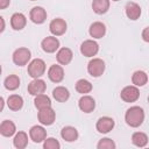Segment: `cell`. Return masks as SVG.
<instances>
[{
    "mask_svg": "<svg viewBox=\"0 0 149 149\" xmlns=\"http://www.w3.org/2000/svg\"><path fill=\"white\" fill-rule=\"evenodd\" d=\"M68 29V23L62 17H56L50 21L49 23V30L54 36H62L65 34Z\"/></svg>",
    "mask_w": 149,
    "mask_h": 149,
    "instance_id": "cell-7",
    "label": "cell"
},
{
    "mask_svg": "<svg viewBox=\"0 0 149 149\" xmlns=\"http://www.w3.org/2000/svg\"><path fill=\"white\" fill-rule=\"evenodd\" d=\"M27 24V17L23 13H14L10 16V27L14 30H22Z\"/></svg>",
    "mask_w": 149,
    "mask_h": 149,
    "instance_id": "cell-20",
    "label": "cell"
},
{
    "mask_svg": "<svg viewBox=\"0 0 149 149\" xmlns=\"http://www.w3.org/2000/svg\"><path fill=\"white\" fill-rule=\"evenodd\" d=\"M125 13L129 20L136 21L137 19H140V16L142 14V9H141V6L139 3L134 2V1H129L125 6Z\"/></svg>",
    "mask_w": 149,
    "mask_h": 149,
    "instance_id": "cell-16",
    "label": "cell"
},
{
    "mask_svg": "<svg viewBox=\"0 0 149 149\" xmlns=\"http://www.w3.org/2000/svg\"><path fill=\"white\" fill-rule=\"evenodd\" d=\"M148 135L143 132H134L132 135V143L137 148H144L148 144Z\"/></svg>",
    "mask_w": 149,
    "mask_h": 149,
    "instance_id": "cell-27",
    "label": "cell"
},
{
    "mask_svg": "<svg viewBox=\"0 0 149 149\" xmlns=\"http://www.w3.org/2000/svg\"><path fill=\"white\" fill-rule=\"evenodd\" d=\"M78 107L81 112L88 114L92 113L95 108V100L93 97L88 95V94H83L80 97V99L78 100Z\"/></svg>",
    "mask_w": 149,
    "mask_h": 149,
    "instance_id": "cell-14",
    "label": "cell"
},
{
    "mask_svg": "<svg viewBox=\"0 0 149 149\" xmlns=\"http://www.w3.org/2000/svg\"><path fill=\"white\" fill-rule=\"evenodd\" d=\"M144 109L140 106H130L125 113V121L132 128L140 127L144 121Z\"/></svg>",
    "mask_w": 149,
    "mask_h": 149,
    "instance_id": "cell-1",
    "label": "cell"
},
{
    "mask_svg": "<svg viewBox=\"0 0 149 149\" xmlns=\"http://www.w3.org/2000/svg\"><path fill=\"white\" fill-rule=\"evenodd\" d=\"M12 59L13 63L17 66H24L27 64H29L30 59H31V51L28 48L21 47L14 50L13 55H12Z\"/></svg>",
    "mask_w": 149,
    "mask_h": 149,
    "instance_id": "cell-3",
    "label": "cell"
},
{
    "mask_svg": "<svg viewBox=\"0 0 149 149\" xmlns=\"http://www.w3.org/2000/svg\"><path fill=\"white\" fill-rule=\"evenodd\" d=\"M61 137L66 142H74L79 137V133L73 126H65L61 130Z\"/></svg>",
    "mask_w": 149,
    "mask_h": 149,
    "instance_id": "cell-19",
    "label": "cell"
},
{
    "mask_svg": "<svg viewBox=\"0 0 149 149\" xmlns=\"http://www.w3.org/2000/svg\"><path fill=\"white\" fill-rule=\"evenodd\" d=\"M37 120L43 126H51L56 120V112L55 109L50 107H45L42 109H38L37 112Z\"/></svg>",
    "mask_w": 149,
    "mask_h": 149,
    "instance_id": "cell-5",
    "label": "cell"
},
{
    "mask_svg": "<svg viewBox=\"0 0 149 149\" xmlns=\"http://www.w3.org/2000/svg\"><path fill=\"white\" fill-rule=\"evenodd\" d=\"M105 69H106V65L101 58L92 57V59L87 63V72L93 78H98L102 76V73L105 72Z\"/></svg>",
    "mask_w": 149,
    "mask_h": 149,
    "instance_id": "cell-4",
    "label": "cell"
},
{
    "mask_svg": "<svg viewBox=\"0 0 149 149\" xmlns=\"http://www.w3.org/2000/svg\"><path fill=\"white\" fill-rule=\"evenodd\" d=\"M43 148L44 149H59L61 148V143L55 137H47L43 141Z\"/></svg>",
    "mask_w": 149,
    "mask_h": 149,
    "instance_id": "cell-32",
    "label": "cell"
},
{
    "mask_svg": "<svg viewBox=\"0 0 149 149\" xmlns=\"http://www.w3.org/2000/svg\"><path fill=\"white\" fill-rule=\"evenodd\" d=\"M20 83H21V79L17 74H9L5 78L3 86L8 91H15L20 87Z\"/></svg>",
    "mask_w": 149,
    "mask_h": 149,
    "instance_id": "cell-28",
    "label": "cell"
},
{
    "mask_svg": "<svg viewBox=\"0 0 149 149\" xmlns=\"http://www.w3.org/2000/svg\"><path fill=\"white\" fill-rule=\"evenodd\" d=\"M149 80V77L147 74V72H144L143 70H136L133 74H132V83L133 85L137 86V87H142L144 86Z\"/></svg>",
    "mask_w": 149,
    "mask_h": 149,
    "instance_id": "cell-24",
    "label": "cell"
},
{
    "mask_svg": "<svg viewBox=\"0 0 149 149\" xmlns=\"http://www.w3.org/2000/svg\"><path fill=\"white\" fill-rule=\"evenodd\" d=\"M52 97L58 102H65L70 98V92L65 86H56L52 90Z\"/></svg>",
    "mask_w": 149,
    "mask_h": 149,
    "instance_id": "cell-25",
    "label": "cell"
},
{
    "mask_svg": "<svg viewBox=\"0 0 149 149\" xmlns=\"http://www.w3.org/2000/svg\"><path fill=\"white\" fill-rule=\"evenodd\" d=\"M29 1H36V0H29Z\"/></svg>",
    "mask_w": 149,
    "mask_h": 149,
    "instance_id": "cell-39",
    "label": "cell"
},
{
    "mask_svg": "<svg viewBox=\"0 0 149 149\" xmlns=\"http://www.w3.org/2000/svg\"><path fill=\"white\" fill-rule=\"evenodd\" d=\"M115 126V121L111 116H101L98 119L95 123V129L100 134H107L109 133Z\"/></svg>",
    "mask_w": 149,
    "mask_h": 149,
    "instance_id": "cell-10",
    "label": "cell"
},
{
    "mask_svg": "<svg viewBox=\"0 0 149 149\" xmlns=\"http://www.w3.org/2000/svg\"><path fill=\"white\" fill-rule=\"evenodd\" d=\"M120 98L125 102H135L140 98V90L135 85H128L125 86L120 92Z\"/></svg>",
    "mask_w": 149,
    "mask_h": 149,
    "instance_id": "cell-6",
    "label": "cell"
},
{
    "mask_svg": "<svg viewBox=\"0 0 149 149\" xmlns=\"http://www.w3.org/2000/svg\"><path fill=\"white\" fill-rule=\"evenodd\" d=\"M148 104H149V97H148Z\"/></svg>",
    "mask_w": 149,
    "mask_h": 149,
    "instance_id": "cell-38",
    "label": "cell"
},
{
    "mask_svg": "<svg viewBox=\"0 0 149 149\" xmlns=\"http://www.w3.org/2000/svg\"><path fill=\"white\" fill-rule=\"evenodd\" d=\"M23 98L19 94H10L7 98V106L10 111L17 112L23 107Z\"/></svg>",
    "mask_w": 149,
    "mask_h": 149,
    "instance_id": "cell-23",
    "label": "cell"
},
{
    "mask_svg": "<svg viewBox=\"0 0 149 149\" xmlns=\"http://www.w3.org/2000/svg\"><path fill=\"white\" fill-rule=\"evenodd\" d=\"M112 1H120V0H112Z\"/></svg>",
    "mask_w": 149,
    "mask_h": 149,
    "instance_id": "cell-37",
    "label": "cell"
},
{
    "mask_svg": "<svg viewBox=\"0 0 149 149\" xmlns=\"http://www.w3.org/2000/svg\"><path fill=\"white\" fill-rule=\"evenodd\" d=\"M99 52V44L94 40H85L80 44V54L85 57H93Z\"/></svg>",
    "mask_w": 149,
    "mask_h": 149,
    "instance_id": "cell-9",
    "label": "cell"
},
{
    "mask_svg": "<svg viewBox=\"0 0 149 149\" xmlns=\"http://www.w3.org/2000/svg\"><path fill=\"white\" fill-rule=\"evenodd\" d=\"M74 88L78 93H80L81 95L83 94H87L90 93L92 90H93V85L91 84V81H88L87 79L85 78H80L76 81V85H74Z\"/></svg>",
    "mask_w": 149,
    "mask_h": 149,
    "instance_id": "cell-29",
    "label": "cell"
},
{
    "mask_svg": "<svg viewBox=\"0 0 149 149\" xmlns=\"http://www.w3.org/2000/svg\"><path fill=\"white\" fill-rule=\"evenodd\" d=\"M0 134L5 137H10L16 134V126L12 120H3L0 123Z\"/></svg>",
    "mask_w": 149,
    "mask_h": 149,
    "instance_id": "cell-21",
    "label": "cell"
},
{
    "mask_svg": "<svg viewBox=\"0 0 149 149\" xmlns=\"http://www.w3.org/2000/svg\"><path fill=\"white\" fill-rule=\"evenodd\" d=\"M115 148H116L115 142L109 137H104L99 140V142L97 143V149H115Z\"/></svg>",
    "mask_w": 149,
    "mask_h": 149,
    "instance_id": "cell-31",
    "label": "cell"
},
{
    "mask_svg": "<svg viewBox=\"0 0 149 149\" xmlns=\"http://www.w3.org/2000/svg\"><path fill=\"white\" fill-rule=\"evenodd\" d=\"M141 37H142V40H143L144 42L149 43V27H146V28L142 30V33H141Z\"/></svg>",
    "mask_w": 149,
    "mask_h": 149,
    "instance_id": "cell-33",
    "label": "cell"
},
{
    "mask_svg": "<svg viewBox=\"0 0 149 149\" xmlns=\"http://www.w3.org/2000/svg\"><path fill=\"white\" fill-rule=\"evenodd\" d=\"M10 5V0H0V9H6Z\"/></svg>",
    "mask_w": 149,
    "mask_h": 149,
    "instance_id": "cell-34",
    "label": "cell"
},
{
    "mask_svg": "<svg viewBox=\"0 0 149 149\" xmlns=\"http://www.w3.org/2000/svg\"><path fill=\"white\" fill-rule=\"evenodd\" d=\"M45 70H47L45 62L43 59H41V58L31 59L29 62V64H28V68H27V72L33 79L41 78L45 73Z\"/></svg>",
    "mask_w": 149,
    "mask_h": 149,
    "instance_id": "cell-2",
    "label": "cell"
},
{
    "mask_svg": "<svg viewBox=\"0 0 149 149\" xmlns=\"http://www.w3.org/2000/svg\"><path fill=\"white\" fill-rule=\"evenodd\" d=\"M0 21H1V29H0V33H2L5 30V20L2 16H0Z\"/></svg>",
    "mask_w": 149,
    "mask_h": 149,
    "instance_id": "cell-35",
    "label": "cell"
},
{
    "mask_svg": "<svg viewBox=\"0 0 149 149\" xmlns=\"http://www.w3.org/2000/svg\"><path fill=\"white\" fill-rule=\"evenodd\" d=\"M0 102H1L0 111H3V106H5V99H3V97H0Z\"/></svg>",
    "mask_w": 149,
    "mask_h": 149,
    "instance_id": "cell-36",
    "label": "cell"
},
{
    "mask_svg": "<svg viewBox=\"0 0 149 149\" xmlns=\"http://www.w3.org/2000/svg\"><path fill=\"white\" fill-rule=\"evenodd\" d=\"M45 90H47V84H45V81H44L43 79H41V78H35V79H33V80L28 84V86H27L28 93H29L30 95H34V97L44 93Z\"/></svg>",
    "mask_w": 149,
    "mask_h": 149,
    "instance_id": "cell-11",
    "label": "cell"
},
{
    "mask_svg": "<svg viewBox=\"0 0 149 149\" xmlns=\"http://www.w3.org/2000/svg\"><path fill=\"white\" fill-rule=\"evenodd\" d=\"M88 34L93 40H99L102 38L106 35V26L101 21H95L91 23L88 28Z\"/></svg>",
    "mask_w": 149,
    "mask_h": 149,
    "instance_id": "cell-17",
    "label": "cell"
},
{
    "mask_svg": "<svg viewBox=\"0 0 149 149\" xmlns=\"http://www.w3.org/2000/svg\"><path fill=\"white\" fill-rule=\"evenodd\" d=\"M29 19L35 24H42L47 20V10L41 6H35L29 12Z\"/></svg>",
    "mask_w": 149,
    "mask_h": 149,
    "instance_id": "cell-13",
    "label": "cell"
},
{
    "mask_svg": "<svg viewBox=\"0 0 149 149\" xmlns=\"http://www.w3.org/2000/svg\"><path fill=\"white\" fill-rule=\"evenodd\" d=\"M29 137L34 143H42L47 139V130L43 125H35L29 129Z\"/></svg>",
    "mask_w": 149,
    "mask_h": 149,
    "instance_id": "cell-12",
    "label": "cell"
},
{
    "mask_svg": "<svg viewBox=\"0 0 149 149\" xmlns=\"http://www.w3.org/2000/svg\"><path fill=\"white\" fill-rule=\"evenodd\" d=\"M29 139L30 137H28V134L26 132H23V130L16 132V134L14 135V139H13V146L16 149H24L28 146Z\"/></svg>",
    "mask_w": 149,
    "mask_h": 149,
    "instance_id": "cell-22",
    "label": "cell"
},
{
    "mask_svg": "<svg viewBox=\"0 0 149 149\" xmlns=\"http://www.w3.org/2000/svg\"><path fill=\"white\" fill-rule=\"evenodd\" d=\"M59 45H61L59 40L57 38V36H54V35L44 37L41 42V48L47 54H54V52L58 51Z\"/></svg>",
    "mask_w": 149,
    "mask_h": 149,
    "instance_id": "cell-8",
    "label": "cell"
},
{
    "mask_svg": "<svg viewBox=\"0 0 149 149\" xmlns=\"http://www.w3.org/2000/svg\"><path fill=\"white\" fill-rule=\"evenodd\" d=\"M34 106L37 108V109H42V108H45V107H50L51 106V99L42 93V94H38L35 97L34 99Z\"/></svg>",
    "mask_w": 149,
    "mask_h": 149,
    "instance_id": "cell-30",
    "label": "cell"
},
{
    "mask_svg": "<svg viewBox=\"0 0 149 149\" xmlns=\"http://www.w3.org/2000/svg\"><path fill=\"white\" fill-rule=\"evenodd\" d=\"M111 6V0H93L92 1V9L95 14L102 15L108 12Z\"/></svg>",
    "mask_w": 149,
    "mask_h": 149,
    "instance_id": "cell-26",
    "label": "cell"
},
{
    "mask_svg": "<svg viewBox=\"0 0 149 149\" xmlns=\"http://www.w3.org/2000/svg\"><path fill=\"white\" fill-rule=\"evenodd\" d=\"M72 58H73V52H72V50L70 48L63 47V48H59L58 51L56 52V61L61 65L70 64Z\"/></svg>",
    "mask_w": 149,
    "mask_h": 149,
    "instance_id": "cell-18",
    "label": "cell"
},
{
    "mask_svg": "<svg viewBox=\"0 0 149 149\" xmlns=\"http://www.w3.org/2000/svg\"><path fill=\"white\" fill-rule=\"evenodd\" d=\"M64 69L61 64H52L50 65V68L48 69V78L52 81V83H61L64 79Z\"/></svg>",
    "mask_w": 149,
    "mask_h": 149,
    "instance_id": "cell-15",
    "label": "cell"
}]
</instances>
